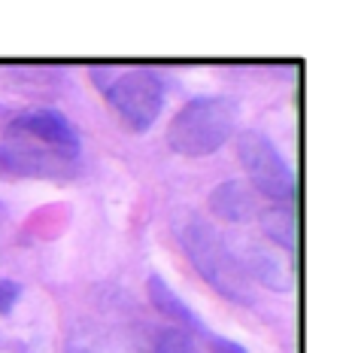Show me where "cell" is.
Here are the masks:
<instances>
[{"label": "cell", "mask_w": 346, "mask_h": 353, "mask_svg": "<svg viewBox=\"0 0 346 353\" xmlns=\"http://www.w3.org/2000/svg\"><path fill=\"white\" fill-rule=\"evenodd\" d=\"M91 79L131 128L146 131L164 107V83L149 68H91Z\"/></svg>", "instance_id": "1"}, {"label": "cell", "mask_w": 346, "mask_h": 353, "mask_svg": "<svg viewBox=\"0 0 346 353\" xmlns=\"http://www.w3.org/2000/svg\"><path fill=\"white\" fill-rule=\"evenodd\" d=\"M180 241L186 247L188 259L195 262V268L204 274L213 290H219L237 305H252V290H249V274L243 271L237 256L225 247V241L210 229L207 223H191L180 225Z\"/></svg>", "instance_id": "2"}, {"label": "cell", "mask_w": 346, "mask_h": 353, "mask_svg": "<svg viewBox=\"0 0 346 353\" xmlns=\"http://www.w3.org/2000/svg\"><path fill=\"white\" fill-rule=\"evenodd\" d=\"M237 107L231 98H197L176 113L167 128V143L182 156H210L231 137Z\"/></svg>", "instance_id": "3"}, {"label": "cell", "mask_w": 346, "mask_h": 353, "mask_svg": "<svg viewBox=\"0 0 346 353\" xmlns=\"http://www.w3.org/2000/svg\"><path fill=\"white\" fill-rule=\"evenodd\" d=\"M240 161L246 168L252 186L261 195L277 198V201H289L294 189L292 168L285 165V159L277 152V146L261 134V131H243L237 141Z\"/></svg>", "instance_id": "4"}, {"label": "cell", "mask_w": 346, "mask_h": 353, "mask_svg": "<svg viewBox=\"0 0 346 353\" xmlns=\"http://www.w3.org/2000/svg\"><path fill=\"white\" fill-rule=\"evenodd\" d=\"M12 134H21L28 141L40 143V146H49L55 150L58 156L64 159H76L79 156V134L76 128L67 122V116L58 113V110H49V107H40V110H25L21 116H16L10 125Z\"/></svg>", "instance_id": "5"}, {"label": "cell", "mask_w": 346, "mask_h": 353, "mask_svg": "<svg viewBox=\"0 0 346 353\" xmlns=\"http://www.w3.org/2000/svg\"><path fill=\"white\" fill-rule=\"evenodd\" d=\"M3 161L12 168V171H21V174L58 176V174L70 171V159L58 156L55 150L28 141V137H21V134H12V131H10V143L3 146Z\"/></svg>", "instance_id": "6"}, {"label": "cell", "mask_w": 346, "mask_h": 353, "mask_svg": "<svg viewBox=\"0 0 346 353\" xmlns=\"http://www.w3.org/2000/svg\"><path fill=\"white\" fill-rule=\"evenodd\" d=\"M210 208H213V213H219L222 219H231V223H246V219L255 213V198L249 195V189L243 186V183L231 180V183H222L219 189H213Z\"/></svg>", "instance_id": "7"}, {"label": "cell", "mask_w": 346, "mask_h": 353, "mask_svg": "<svg viewBox=\"0 0 346 353\" xmlns=\"http://www.w3.org/2000/svg\"><path fill=\"white\" fill-rule=\"evenodd\" d=\"M146 290H149L152 305H155L167 320H173L176 326H188V329H195V332H204V323L197 320L195 314H191V307H186V301L176 296V292L164 281H161V277L152 274L149 283H146Z\"/></svg>", "instance_id": "8"}, {"label": "cell", "mask_w": 346, "mask_h": 353, "mask_svg": "<svg viewBox=\"0 0 346 353\" xmlns=\"http://www.w3.org/2000/svg\"><path fill=\"white\" fill-rule=\"evenodd\" d=\"M249 259H252V274L261 277L268 286H274V290H289L292 286V271L285 259H277L274 253H268L261 247H252Z\"/></svg>", "instance_id": "9"}, {"label": "cell", "mask_w": 346, "mask_h": 353, "mask_svg": "<svg viewBox=\"0 0 346 353\" xmlns=\"http://www.w3.org/2000/svg\"><path fill=\"white\" fill-rule=\"evenodd\" d=\"M261 229L270 241L283 244L285 250L294 247V219L289 208H268L261 210Z\"/></svg>", "instance_id": "10"}, {"label": "cell", "mask_w": 346, "mask_h": 353, "mask_svg": "<svg viewBox=\"0 0 346 353\" xmlns=\"http://www.w3.org/2000/svg\"><path fill=\"white\" fill-rule=\"evenodd\" d=\"M155 353H201L182 329H164L155 338Z\"/></svg>", "instance_id": "11"}, {"label": "cell", "mask_w": 346, "mask_h": 353, "mask_svg": "<svg viewBox=\"0 0 346 353\" xmlns=\"http://www.w3.org/2000/svg\"><path fill=\"white\" fill-rule=\"evenodd\" d=\"M21 296V286L16 281H6V277H0V314H6L12 305L19 301Z\"/></svg>", "instance_id": "12"}, {"label": "cell", "mask_w": 346, "mask_h": 353, "mask_svg": "<svg viewBox=\"0 0 346 353\" xmlns=\"http://www.w3.org/2000/svg\"><path fill=\"white\" fill-rule=\"evenodd\" d=\"M210 350L213 353H246L237 341H228V338H216V335L210 338Z\"/></svg>", "instance_id": "13"}, {"label": "cell", "mask_w": 346, "mask_h": 353, "mask_svg": "<svg viewBox=\"0 0 346 353\" xmlns=\"http://www.w3.org/2000/svg\"><path fill=\"white\" fill-rule=\"evenodd\" d=\"M73 353H85V350H73Z\"/></svg>", "instance_id": "14"}]
</instances>
